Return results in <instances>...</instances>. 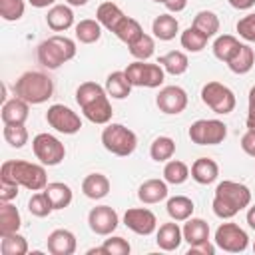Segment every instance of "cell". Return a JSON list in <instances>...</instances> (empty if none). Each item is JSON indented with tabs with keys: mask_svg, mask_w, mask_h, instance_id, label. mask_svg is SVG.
<instances>
[{
	"mask_svg": "<svg viewBox=\"0 0 255 255\" xmlns=\"http://www.w3.org/2000/svg\"><path fill=\"white\" fill-rule=\"evenodd\" d=\"M251 203V191L247 185L239 181H221L215 187V197H213V213L219 219H231L235 217L241 209H245Z\"/></svg>",
	"mask_w": 255,
	"mask_h": 255,
	"instance_id": "obj_1",
	"label": "cell"
},
{
	"mask_svg": "<svg viewBox=\"0 0 255 255\" xmlns=\"http://www.w3.org/2000/svg\"><path fill=\"white\" fill-rule=\"evenodd\" d=\"M0 179H8L12 183H18L20 187H26L30 191H42L48 185V175L44 169V163H30L22 159H8L0 167Z\"/></svg>",
	"mask_w": 255,
	"mask_h": 255,
	"instance_id": "obj_2",
	"label": "cell"
},
{
	"mask_svg": "<svg viewBox=\"0 0 255 255\" xmlns=\"http://www.w3.org/2000/svg\"><path fill=\"white\" fill-rule=\"evenodd\" d=\"M52 94H54V82L44 72L30 70V72L22 74L14 84V96L22 98L24 102H28L32 106L48 102L52 98Z\"/></svg>",
	"mask_w": 255,
	"mask_h": 255,
	"instance_id": "obj_3",
	"label": "cell"
},
{
	"mask_svg": "<svg viewBox=\"0 0 255 255\" xmlns=\"http://www.w3.org/2000/svg\"><path fill=\"white\" fill-rule=\"evenodd\" d=\"M76 56V42L68 36L54 34L38 46V62L48 70H58Z\"/></svg>",
	"mask_w": 255,
	"mask_h": 255,
	"instance_id": "obj_4",
	"label": "cell"
},
{
	"mask_svg": "<svg viewBox=\"0 0 255 255\" xmlns=\"http://www.w3.org/2000/svg\"><path fill=\"white\" fill-rule=\"evenodd\" d=\"M102 143L110 153L128 157L135 151L137 135L124 124H108L102 131Z\"/></svg>",
	"mask_w": 255,
	"mask_h": 255,
	"instance_id": "obj_5",
	"label": "cell"
},
{
	"mask_svg": "<svg viewBox=\"0 0 255 255\" xmlns=\"http://www.w3.org/2000/svg\"><path fill=\"white\" fill-rule=\"evenodd\" d=\"M201 102L215 114H231L235 110V94L221 82H207L201 88Z\"/></svg>",
	"mask_w": 255,
	"mask_h": 255,
	"instance_id": "obj_6",
	"label": "cell"
},
{
	"mask_svg": "<svg viewBox=\"0 0 255 255\" xmlns=\"http://www.w3.org/2000/svg\"><path fill=\"white\" fill-rule=\"evenodd\" d=\"M124 72H126L129 84L139 86V88H159L165 80V70L159 64H145L141 60L128 64V68Z\"/></svg>",
	"mask_w": 255,
	"mask_h": 255,
	"instance_id": "obj_7",
	"label": "cell"
},
{
	"mask_svg": "<svg viewBox=\"0 0 255 255\" xmlns=\"http://www.w3.org/2000/svg\"><path fill=\"white\" fill-rule=\"evenodd\" d=\"M187 133L197 145H217L227 137V126L219 120H197L189 126Z\"/></svg>",
	"mask_w": 255,
	"mask_h": 255,
	"instance_id": "obj_8",
	"label": "cell"
},
{
	"mask_svg": "<svg viewBox=\"0 0 255 255\" xmlns=\"http://www.w3.org/2000/svg\"><path fill=\"white\" fill-rule=\"evenodd\" d=\"M32 149H34L36 159H40V163L44 165H58L66 157L64 143L52 133H38L32 139Z\"/></svg>",
	"mask_w": 255,
	"mask_h": 255,
	"instance_id": "obj_9",
	"label": "cell"
},
{
	"mask_svg": "<svg viewBox=\"0 0 255 255\" xmlns=\"http://www.w3.org/2000/svg\"><path fill=\"white\" fill-rule=\"evenodd\" d=\"M46 122H48L50 128H54L56 131L66 133V135L78 133L80 128H82L80 116H78L72 108H68V106H64V104H54V106H50L48 112H46Z\"/></svg>",
	"mask_w": 255,
	"mask_h": 255,
	"instance_id": "obj_10",
	"label": "cell"
},
{
	"mask_svg": "<svg viewBox=\"0 0 255 255\" xmlns=\"http://www.w3.org/2000/svg\"><path fill=\"white\" fill-rule=\"evenodd\" d=\"M215 245L227 253H241L247 249L249 237L237 223H221L215 229Z\"/></svg>",
	"mask_w": 255,
	"mask_h": 255,
	"instance_id": "obj_11",
	"label": "cell"
},
{
	"mask_svg": "<svg viewBox=\"0 0 255 255\" xmlns=\"http://www.w3.org/2000/svg\"><path fill=\"white\" fill-rule=\"evenodd\" d=\"M88 225L96 235H112L120 225V217L114 207L98 205L88 213Z\"/></svg>",
	"mask_w": 255,
	"mask_h": 255,
	"instance_id": "obj_12",
	"label": "cell"
},
{
	"mask_svg": "<svg viewBox=\"0 0 255 255\" xmlns=\"http://www.w3.org/2000/svg\"><path fill=\"white\" fill-rule=\"evenodd\" d=\"M155 104H157L159 112L169 114V116H177L187 108V92L179 86H165L159 90Z\"/></svg>",
	"mask_w": 255,
	"mask_h": 255,
	"instance_id": "obj_13",
	"label": "cell"
},
{
	"mask_svg": "<svg viewBox=\"0 0 255 255\" xmlns=\"http://www.w3.org/2000/svg\"><path fill=\"white\" fill-rule=\"evenodd\" d=\"M124 225L137 235H151L157 227V219L145 207H131L124 213Z\"/></svg>",
	"mask_w": 255,
	"mask_h": 255,
	"instance_id": "obj_14",
	"label": "cell"
},
{
	"mask_svg": "<svg viewBox=\"0 0 255 255\" xmlns=\"http://www.w3.org/2000/svg\"><path fill=\"white\" fill-rule=\"evenodd\" d=\"M46 245L52 255H72L76 251V235L70 229H54Z\"/></svg>",
	"mask_w": 255,
	"mask_h": 255,
	"instance_id": "obj_15",
	"label": "cell"
},
{
	"mask_svg": "<svg viewBox=\"0 0 255 255\" xmlns=\"http://www.w3.org/2000/svg\"><path fill=\"white\" fill-rule=\"evenodd\" d=\"M167 197V181L165 179H145L137 187V199L145 205L159 203Z\"/></svg>",
	"mask_w": 255,
	"mask_h": 255,
	"instance_id": "obj_16",
	"label": "cell"
},
{
	"mask_svg": "<svg viewBox=\"0 0 255 255\" xmlns=\"http://www.w3.org/2000/svg\"><path fill=\"white\" fill-rule=\"evenodd\" d=\"M183 241V231L181 227L175 223V221H169V223H163L159 225L157 229V235H155V243L159 249L163 251H175Z\"/></svg>",
	"mask_w": 255,
	"mask_h": 255,
	"instance_id": "obj_17",
	"label": "cell"
},
{
	"mask_svg": "<svg viewBox=\"0 0 255 255\" xmlns=\"http://www.w3.org/2000/svg\"><path fill=\"white\" fill-rule=\"evenodd\" d=\"M46 24L54 32H66L68 28L74 26V12L66 4H56L48 10L46 14Z\"/></svg>",
	"mask_w": 255,
	"mask_h": 255,
	"instance_id": "obj_18",
	"label": "cell"
},
{
	"mask_svg": "<svg viewBox=\"0 0 255 255\" xmlns=\"http://www.w3.org/2000/svg\"><path fill=\"white\" fill-rule=\"evenodd\" d=\"M86 120H90L92 124H98V126H108L112 116H114V110H112V104L108 100V94L102 96L100 100L88 104L86 108H82Z\"/></svg>",
	"mask_w": 255,
	"mask_h": 255,
	"instance_id": "obj_19",
	"label": "cell"
},
{
	"mask_svg": "<svg viewBox=\"0 0 255 255\" xmlns=\"http://www.w3.org/2000/svg\"><path fill=\"white\" fill-rule=\"evenodd\" d=\"M30 114V104L22 98L14 96L12 100H6L2 106V122L4 124H24Z\"/></svg>",
	"mask_w": 255,
	"mask_h": 255,
	"instance_id": "obj_20",
	"label": "cell"
},
{
	"mask_svg": "<svg viewBox=\"0 0 255 255\" xmlns=\"http://www.w3.org/2000/svg\"><path fill=\"white\" fill-rule=\"evenodd\" d=\"M126 18V14L122 12V8L114 2H102L96 10V20L110 32H116V28L122 24V20Z\"/></svg>",
	"mask_w": 255,
	"mask_h": 255,
	"instance_id": "obj_21",
	"label": "cell"
},
{
	"mask_svg": "<svg viewBox=\"0 0 255 255\" xmlns=\"http://www.w3.org/2000/svg\"><path fill=\"white\" fill-rule=\"evenodd\" d=\"M219 175V165L211 159V157H199L193 161L191 165V177L199 183V185H209L217 179Z\"/></svg>",
	"mask_w": 255,
	"mask_h": 255,
	"instance_id": "obj_22",
	"label": "cell"
},
{
	"mask_svg": "<svg viewBox=\"0 0 255 255\" xmlns=\"http://www.w3.org/2000/svg\"><path fill=\"white\" fill-rule=\"evenodd\" d=\"M82 191L90 199H102L110 193V179L104 173H90L82 181Z\"/></svg>",
	"mask_w": 255,
	"mask_h": 255,
	"instance_id": "obj_23",
	"label": "cell"
},
{
	"mask_svg": "<svg viewBox=\"0 0 255 255\" xmlns=\"http://www.w3.org/2000/svg\"><path fill=\"white\" fill-rule=\"evenodd\" d=\"M183 239L189 245H197L203 241H209V223L199 217H189L187 223L183 225Z\"/></svg>",
	"mask_w": 255,
	"mask_h": 255,
	"instance_id": "obj_24",
	"label": "cell"
},
{
	"mask_svg": "<svg viewBox=\"0 0 255 255\" xmlns=\"http://www.w3.org/2000/svg\"><path fill=\"white\" fill-rule=\"evenodd\" d=\"M22 225L20 211L10 201H0V235L16 233Z\"/></svg>",
	"mask_w": 255,
	"mask_h": 255,
	"instance_id": "obj_25",
	"label": "cell"
},
{
	"mask_svg": "<svg viewBox=\"0 0 255 255\" xmlns=\"http://www.w3.org/2000/svg\"><path fill=\"white\" fill-rule=\"evenodd\" d=\"M177 30H179V22H177L175 16H171V14H159V16H155V20L151 22V32H153V36H155L157 40H163V42L173 40L175 34H177Z\"/></svg>",
	"mask_w": 255,
	"mask_h": 255,
	"instance_id": "obj_26",
	"label": "cell"
},
{
	"mask_svg": "<svg viewBox=\"0 0 255 255\" xmlns=\"http://www.w3.org/2000/svg\"><path fill=\"white\" fill-rule=\"evenodd\" d=\"M42 191L46 193V197L50 199L54 209H64L72 203V189H70V185H66L62 181H52Z\"/></svg>",
	"mask_w": 255,
	"mask_h": 255,
	"instance_id": "obj_27",
	"label": "cell"
},
{
	"mask_svg": "<svg viewBox=\"0 0 255 255\" xmlns=\"http://www.w3.org/2000/svg\"><path fill=\"white\" fill-rule=\"evenodd\" d=\"M131 88H133V86L129 84L126 72H112V74L106 78V92H108V96L114 98V100H124V98H128L129 92H131Z\"/></svg>",
	"mask_w": 255,
	"mask_h": 255,
	"instance_id": "obj_28",
	"label": "cell"
},
{
	"mask_svg": "<svg viewBox=\"0 0 255 255\" xmlns=\"http://www.w3.org/2000/svg\"><path fill=\"white\" fill-rule=\"evenodd\" d=\"M253 64H255V52H253V48L251 46H247V44H241L239 46V50L233 54V58L227 62V66H229V70L233 72V74H247L251 68H253Z\"/></svg>",
	"mask_w": 255,
	"mask_h": 255,
	"instance_id": "obj_29",
	"label": "cell"
},
{
	"mask_svg": "<svg viewBox=\"0 0 255 255\" xmlns=\"http://www.w3.org/2000/svg\"><path fill=\"white\" fill-rule=\"evenodd\" d=\"M157 64H159L167 74H171V76H181V74H185L187 68H189L187 56H185L183 52H179V50H171V52L163 54Z\"/></svg>",
	"mask_w": 255,
	"mask_h": 255,
	"instance_id": "obj_30",
	"label": "cell"
},
{
	"mask_svg": "<svg viewBox=\"0 0 255 255\" xmlns=\"http://www.w3.org/2000/svg\"><path fill=\"white\" fill-rule=\"evenodd\" d=\"M167 215L173 219V221H187L193 213V201L185 195H175V197H169L167 199Z\"/></svg>",
	"mask_w": 255,
	"mask_h": 255,
	"instance_id": "obj_31",
	"label": "cell"
},
{
	"mask_svg": "<svg viewBox=\"0 0 255 255\" xmlns=\"http://www.w3.org/2000/svg\"><path fill=\"white\" fill-rule=\"evenodd\" d=\"M239 46H241V42L235 36H231V34L217 36V40L213 42V56L227 64L233 58V54L239 50Z\"/></svg>",
	"mask_w": 255,
	"mask_h": 255,
	"instance_id": "obj_32",
	"label": "cell"
},
{
	"mask_svg": "<svg viewBox=\"0 0 255 255\" xmlns=\"http://www.w3.org/2000/svg\"><path fill=\"white\" fill-rule=\"evenodd\" d=\"M74 30H76V38L82 44H94L102 38V24L98 20H92V18L80 20Z\"/></svg>",
	"mask_w": 255,
	"mask_h": 255,
	"instance_id": "obj_33",
	"label": "cell"
},
{
	"mask_svg": "<svg viewBox=\"0 0 255 255\" xmlns=\"http://www.w3.org/2000/svg\"><path fill=\"white\" fill-rule=\"evenodd\" d=\"M106 94H108L106 88H102L100 84H96V82H84V84H80L78 90H76V102H78L80 108H86L88 104L100 100V98L106 96Z\"/></svg>",
	"mask_w": 255,
	"mask_h": 255,
	"instance_id": "obj_34",
	"label": "cell"
},
{
	"mask_svg": "<svg viewBox=\"0 0 255 255\" xmlns=\"http://www.w3.org/2000/svg\"><path fill=\"white\" fill-rule=\"evenodd\" d=\"M191 26L197 28L199 32H203L207 38H211V36H215V34L219 32V18H217V14L211 12V10H201V12L195 14Z\"/></svg>",
	"mask_w": 255,
	"mask_h": 255,
	"instance_id": "obj_35",
	"label": "cell"
},
{
	"mask_svg": "<svg viewBox=\"0 0 255 255\" xmlns=\"http://www.w3.org/2000/svg\"><path fill=\"white\" fill-rule=\"evenodd\" d=\"M0 251L2 255H26L28 253V241L18 231L10 235H0Z\"/></svg>",
	"mask_w": 255,
	"mask_h": 255,
	"instance_id": "obj_36",
	"label": "cell"
},
{
	"mask_svg": "<svg viewBox=\"0 0 255 255\" xmlns=\"http://www.w3.org/2000/svg\"><path fill=\"white\" fill-rule=\"evenodd\" d=\"M175 153V141L167 135H159L151 141V147H149V155L153 161H167L171 159V155Z\"/></svg>",
	"mask_w": 255,
	"mask_h": 255,
	"instance_id": "obj_37",
	"label": "cell"
},
{
	"mask_svg": "<svg viewBox=\"0 0 255 255\" xmlns=\"http://www.w3.org/2000/svg\"><path fill=\"white\" fill-rule=\"evenodd\" d=\"M187 177H189V167H187L183 161L171 159V161L165 163V167H163V179H165L167 183H171V185H181V183L187 181Z\"/></svg>",
	"mask_w": 255,
	"mask_h": 255,
	"instance_id": "obj_38",
	"label": "cell"
},
{
	"mask_svg": "<svg viewBox=\"0 0 255 255\" xmlns=\"http://www.w3.org/2000/svg\"><path fill=\"white\" fill-rule=\"evenodd\" d=\"M124 44H133L141 34H143V30H141V26H139V22L137 20H133V18H129V16H126L124 20H122V24L116 28V32H114Z\"/></svg>",
	"mask_w": 255,
	"mask_h": 255,
	"instance_id": "obj_39",
	"label": "cell"
},
{
	"mask_svg": "<svg viewBox=\"0 0 255 255\" xmlns=\"http://www.w3.org/2000/svg\"><path fill=\"white\" fill-rule=\"evenodd\" d=\"M128 48H129V54H131L135 60L145 62V60H149V58L153 56V52H155V40H153L149 34H141V36H139L133 44H129Z\"/></svg>",
	"mask_w": 255,
	"mask_h": 255,
	"instance_id": "obj_40",
	"label": "cell"
},
{
	"mask_svg": "<svg viewBox=\"0 0 255 255\" xmlns=\"http://www.w3.org/2000/svg\"><path fill=\"white\" fill-rule=\"evenodd\" d=\"M207 36L203 34V32H199L197 28H193V26H189L187 30H183L181 32V46L187 50V52H201L205 46H207Z\"/></svg>",
	"mask_w": 255,
	"mask_h": 255,
	"instance_id": "obj_41",
	"label": "cell"
},
{
	"mask_svg": "<svg viewBox=\"0 0 255 255\" xmlns=\"http://www.w3.org/2000/svg\"><path fill=\"white\" fill-rule=\"evenodd\" d=\"M4 139L12 147L20 149L28 143V129L24 128V124H4Z\"/></svg>",
	"mask_w": 255,
	"mask_h": 255,
	"instance_id": "obj_42",
	"label": "cell"
},
{
	"mask_svg": "<svg viewBox=\"0 0 255 255\" xmlns=\"http://www.w3.org/2000/svg\"><path fill=\"white\" fill-rule=\"evenodd\" d=\"M28 211H30L34 217H48V215L54 211V207H52L50 199L46 197V193H44V191H38V193H34V195L30 197V201H28Z\"/></svg>",
	"mask_w": 255,
	"mask_h": 255,
	"instance_id": "obj_43",
	"label": "cell"
},
{
	"mask_svg": "<svg viewBox=\"0 0 255 255\" xmlns=\"http://www.w3.org/2000/svg\"><path fill=\"white\" fill-rule=\"evenodd\" d=\"M24 0H0V16L6 22H16L24 16Z\"/></svg>",
	"mask_w": 255,
	"mask_h": 255,
	"instance_id": "obj_44",
	"label": "cell"
},
{
	"mask_svg": "<svg viewBox=\"0 0 255 255\" xmlns=\"http://www.w3.org/2000/svg\"><path fill=\"white\" fill-rule=\"evenodd\" d=\"M102 249H104V255H128L131 251L129 243L124 237H110V239H106Z\"/></svg>",
	"mask_w": 255,
	"mask_h": 255,
	"instance_id": "obj_45",
	"label": "cell"
},
{
	"mask_svg": "<svg viewBox=\"0 0 255 255\" xmlns=\"http://www.w3.org/2000/svg\"><path fill=\"white\" fill-rule=\"evenodd\" d=\"M237 32L243 40L255 42V14H247L237 22Z\"/></svg>",
	"mask_w": 255,
	"mask_h": 255,
	"instance_id": "obj_46",
	"label": "cell"
},
{
	"mask_svg": "<svg viewBox=\"0 0 255 255\" xmlns=\"http://www.w3.org/2000/svg\"><path fill=\"white\" fill-rule=\"evenodd\" d=\"M18 183H12L8 179H0V201H12L18 195Z\"/></svg>",
	"mask_w": 255,
	"mask_h": 255,
	"instance_id": "obj_47",
	"label": "cell"
},
{
	"mask_svg": "<svg viewBox=\"0 0 255 255\" xmlns=\"http://www.w3.org/2000/svg\"><path fill=\"white\" fill-rule=\"evenodd\" d=\"M241 149H243L247 155L255 157V129L247 128V131H245L243 137H241Z\"/></svg>",
	"mask_w": 255,
	"mask_h": 255,
	"instance_id": "obj_48",
	"label": "cell"
},
{
	"mask_svg": "<svg viewBox=\"0 0 255 255\" xmlns=\"http://www.w3.org/2000/svg\"><path fill=\"white\" fill-rule=\"evenodd\" d=\"M189 255H213L215 253V245L211 241H203L197 245H189Z\"/></svg>",
	"mask_w": 255,
	"mask_h": 255,
	"instance_id": "obj_49",
	"label": "cell"
},
{
	"mask_svg": "<svg viewBox=\"0 0 255 255\" xmlns=\"http://www.w3.org/2000/svg\"><path fill=\"white\" fill-rule=\"evenodd\" d=\"M247 128L255 129V86L249 90V114H247Z\"/></svg>",
	"mask_w": 255,
	"mask_h": 255,
	"instance_id": "obj_50",
	"label": "cell"
},
{
	"mask_svg": "<svg viewBox=\"0 0 255 255\" xmlns=\"http://www.w3.org/2000/svg\"><path fill=\"white\" fill-rule=\"evenodd\" d=\"M163 6H165L169 12H181V10L187 6V0H165Z\"/></svg>",
	"mask_w": 255,
	"mask_h": 255,
	"instance_id": "obj_51",
	"label": "cell"
},
{
	"mask_svg": "<svg viewBox=\"0 0 255 255\" xmlns=\"http://www.w3.org/2000/svg\"><path fill=\"white\" fill-rule=\"evenodd\" d=\"M233 8H237V10H249L253 4H255V0H227Z\"/></svg>",
	"mask_w": 255,
	"mask_h": 255,
	"instance_id": "obj_52",
	"label": "cell"
},
{
	"mask_svg": "<svg viewBox=\"0 0 255 255\" xmlns=\"http://www.w3.org/2000/svg\"><path fill=\"white\" fill-rule=\"evenodd\" d=\"M34 8H48V6H52L56 0H28Z\"/></svg>",
	"mask_w": 255,
	"mask_h": 255,
	"instance_id": "obj_53",
	"label": "cell"
},
{
	"mask_svg": "<svg viewBox=\"0 0 255 255\" xmlns=\"http://www.w3.org/2000/svg\"><path fill=\"white\" fill-rule=\"evenodd\" d=\"M247 223H249L251 229H255V205H251L249 211H247Z\"/></svg>",
	"mask_w": 255,
	"mask_h": 255,
	"instance_id": "obj_54",
	"label": "cell"
},
{
	"mask_svg": "<svg viewBox=\"0 0 255 255\" xmlns=\"http://www.w3.org/2000/svg\"><path fill=\"white\" fill-rule=\"evenodd\" d=\"M70 6H84V4H88V0H66Z\"/></svg>",
	"mask_w": 255,
	"mask_h": 255,
	"instance_id": "obj_55",
	"label": "cell"
},
{
	"mask_svg": "<svg viewBox=\"0 0 255 255\" xmlns=\"http://www.w3.org/2000/svg\"><path fill=\"white\" fill-rule=\"evenodd\" d=\"M153 2H161V4H163V2H165V0H153Z\"/></svg>",
	"mask_w": 255,
	"mask_h": 255,
	"instance_id": "obj_56",
	"label": "cell"
},
{
	"mask_svg": "<svg viewBox=\"0 0 255 255\" xmlns=\"http://www.w3.org/2000/svg\"><path fill=\"white\" fill-rule=\"evenodd\" d=\"M253 251H255V241H253Z\"/></svg>",
	"mask_w": 255,
	"mask_h": 255,
	"instance_id": "obj_57",
	"label": "cell"
}]
</instances>
